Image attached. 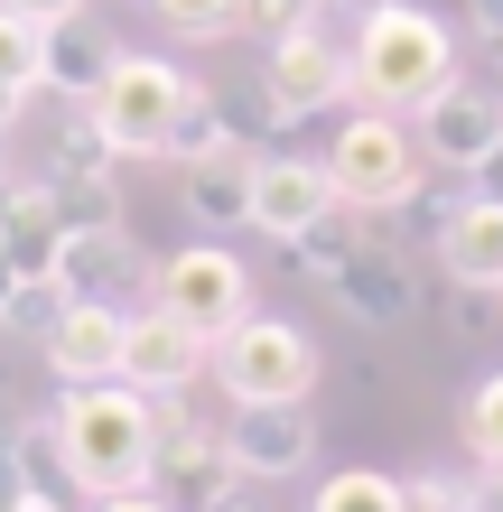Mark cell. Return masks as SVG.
Here are the masks:
<instances>
[{
  "label": "cell",
  "instance_id": "cell-17",
  "mask_svg": "<svg viewBox=\"0 0 503 512\" xmlns=\"http://www.w3.org/2000/svg\"><path fill=\"white\" fill-rule=\"evenodd\" d=\"M56 243H66V215H56L47 177H38V168L19 177V168H10V177H0V252H10V270H19V280H47Z\"/></svg>",
  "mask_w": 503,
  "mask_h": 512
},
{
  "label": "cell",
  "instance_id": "cell-4",
  "mask_svg": "<svg viewBox=\"0 0 503 512\" xmlns=\"http://www.w3.org/2000/svg\"><path fill=\"white\" fill-rule=\"evenodd\" d=\"M205 373L224 382V401L233 410H261V401H308L317 391V345L299 336L289 317H243V326H224L215 345H205Z\"/></svg>",
  "mask_w": 503,
  "mask_h": 512
},
{
  "label": "cell",
  "instance_id": "cell-32",
  "mask_svg": "<svg viewBox=\"0 0 503 512\" xmlns=\"http://www.w3.org/2000/svg\"><path fill=\"white\" fill-rule=\"evenodd\" d=\"M0 10H19V19H38V28H56V19H75V10H94V0H0Z\"/></svg>",
  "mask_w": 503,
  "mask_h": 512
},
{
  "label": "cell",
  "instance_id": "cell-15",
  "mask_svg": "<svg viewBox=\"0 0 503 512\" xmlns=\"http://www.w3.org/2000/svg\"><path fill=\"white\" fill-rule=\"evenodd\" d=\"M327 298H336L354 326H401L410 308H420V270H410L401 243H364V252L327 280Z\"/></svg>",
  "mask_w": 503,
  "mask_h": 512
},
{
  "label": "cell",
  "instance_id": "cell-43",
  "mask_svg": "<svg viewBox=\"0 0 503 512\" xmlns=\"http://www.w3.org/2000/svg\"><path fill=\"white\" fill-rule=\"evenodd\" d=\"M0 177H10V159H0Z\"/></svg>",
  "mask_w": 503,
  "mask_h": 512
},
{
  "label": "cell",
  "instance_id": "cell-19",
  "mask_svg": "<svg viewBox=\"0 0 503 512\" xmlns=\"http://www.w3.org/2000/svg\"><path fill=\"white\" fill-rule=\"evenodd\" d=\"M438 270L457 289H503V205L485 196H457L438 215Z\"/></svg>",
  "mask_w": 503,
  "mask_h": 512
},
{
  "label": "cell",
  "instance_id": "cell-36",
  "mask_svg": "<svg viewBox=\"0 0 503 512\" xmlns=\"http://www.w3.org/2000/svg\"><path fill=\"white\" fill-rule=\"evenodd\" d=\"M94 512H168V503H159L150 485H140V494H112V503H94Z\"/></svg>",
  "mask_w": 503,
  "mask_h": 512
},
{
  "label": "cell",
  "instance_id": "cell-30",
  "mask_svg": "<svg viewBox=\"0 0 503 512\" xmlns=\"http://www.w3.org/2000/svg\"><path fill=\"white\" fill-rule=\"evenodd\" d=\"M448 326H457V345H485L503 326V298L494 289H448Z\"/></svg>",
  "mask_w": 503,
  "mask_h": 512
},
{
  "label": "cell",
  "instance_id": "cell-2",
  "mask_svg": "<svg viewBox=\"0 0 503 512\" xmlns=\"http://www.w3.org/2000/svg\"><path fill=\"white\" fill-rule=\"evenodd\" d=\"M56 438V466L84 503H112V494H140L150 485V457H159V401H140L131 382H94V391H66L47 419Z\"/></svg>",
  "mask_w": 503,
  "mask_h": 512
},
{
  "label": "cell",
  "instance_id": "cell-14",
  "mask_svg": "<svg viewBox=\"0 0 503 512\" xmlns=\"http://www.w3.org/2000/svg\"><path fill=\"white\" fill-rule=\"evenodd\" d=\"M122 336H131V308H103V298H66V317L47 326V373L66 382V391L122 382Z\"/></svg>",
  "mask_w": 503,
  "mask_h": 512
},
{
  "label": "cell",
  "instance_id": "cell-23",
  "mask_svg": "<svg viewBox=\"0 0 503 512\" xmlns=\"http://www.w3.org/2000/svg\"><path fill=\"white\" fill-rule=\"evenodd\" d=\"M38 75H47V28L0 10V84H10V94H38Z\"/></svg>",
  "mask_w": 503,
  "mask_h": 512
},
{
  "label": "cell",
  "instance_id": "cell-31",
  "mask_svg": "<svg viewBox=\"0 0 503 512\" xmlns=\"http://www.w3.org/2000/svg\"><path fill=\"white\" fill-rule=\"evenodd\" d=\"M299 10H308V0H243V38L271 47V38H289V28H299Z\"/></svg>",
  "mask_w": 503,
  "mask_h": 512
},
{
  "label": "cell",
  "instance_id": "cell-35",
  "mask_svg": "<svg viewBox=\"0 0 503 512\" xmlns=\"http://www.w3.org/2000/svg\"><path fill=\"white\" fill-rule=\"evenodd\" d=\"M466 196H485V205H503V140H494V159L466 177Z\"/></svg>",
  "mask_w": 503,
  "mask_h": 512
},
{
  "label": "cell",
  "instance_id": "cell-3",
  "mask_svg": "<svg viewBox=\"0 0 503 512\" xmlns=\"http://www.w3.org/2000/svg\"><path fill=\"white\" fill-rule=\"evenodd\" d=\"M354 19H364V10H345V0H308V10H299V28L261 47V94H271V112H280L289 131L345 103V56H354Z\"/></svg>",
  "mask_w": 503,
  "mask_h": 512
},
{
  "label": "cell",
  "instance_id": "cell-20",
  "mask_svg": "<svg viewBox=\"0 0 503 512\" xmlns=\"http://www.w3.org/2000/svg\"><path fill=\"white\" fill-rule=\"evenodd\" d=\"M252 177H261V149H215V159H196L187 168V215L252 224Z\"/></svg>",
  "mask_w": 503,
  "mask_h": 512
},
{
  "label": "cell",
  "instance_id": "cell-29",
  "mask_svg": "<svg viewBox=\"0 0 503 512\" xmlns=\"http://www.w3.org/2000/svg\"><path fill=\"white\" fill-rule=\"evenodd\" d=\"M401 512H476L466 475H401Z\"/></svg>",
  "mask_w": 503,
  "mask_h": 512
},
{
  "label": "cell",
  "instance_id": "cell-42",
  "mask_svg": "<svg viewBox=\"0 0 503 512\" xmlns=\"http://www.w3.org/2000/svg\"><path fill=\"white\" fill-rule=\"evenodd\" d=\"M345 10H373V0H345Z\"/></svg>",
  "mask_w": 503,
  "mask_h": 512
},
{
  "label": "cell",
  "instance_id": "cell-18",
  "mask_svg": "<svg viewBox=\"0 0 503 512\" xmlns=\"http://www.w3.org/2000/svg\"><path fill=\"white\" fill-rule=\"evenodd\" d=\"M112 66H122V38H112L94 10H75V19L47 28V75H38V94H56V103H94Z\"/></svg>",
  "mask_w": 503,
  "mask_h": 512
},
{
  "label": "cell",
  "instance_id": "cell-28",
  "mask_svg": "<svg viewBox=\"0 0 503 512\" xmlns=\"http://www.w3.org/2000/svg\"><path fill=\"white\" fill-rule=\"evenodd\" d=\"M56 317H66V289H56V280H19V298H10V317H0V326L47 345V326H56Z\"/></svg>",
  "mask_w": 503,
  "mask_h": 512
},
{
  "label": "cell",
  "instance_id": "cell-33",
  "mask_svg": "<svg viewBox=\"0 0 503 512\" xmlns=\"http://www.w3.org/2000/svg\"><path fill=\"white\" fill-rule=\"evenodd\" d=\"M466 494H476V512H503V457H485L476 475H466Z\"/></svg>",
  "mask_w": 503,
  "mask_h": 512
},
{
  "label": "cell",
  "instance_id": "cell-27",
  "mask_svg": "<svg viewBox=\"0 0 503 512\" xmlns=\"http://www.w3.org/2000/svg\"><path fill=\"white\" fill-rule=\"evenodd\" d=\"M466 447H476V466L503 457V373H485L476 391H466Z\"/></svg>",
  "mask_w": 503,
  "mask_h": 512
},
{
  "label": "cell",
  "instance_id": "cell-7",
  "mask_svg": "<svg viewBox=\"0 0 503 512\" xmlns=\"http://www.w3.org/2000/svg\"><path fill=\"white\" fill-rule=\"evenodd\" d=\"M177 94H187V75H177L168 56H140V47H122V66L103 75V94L84 103V112H94V131H103L112 149H122V159H159Z\"/></svg>",
  "mask_w": 503,
  "mask_h": 512
},
{
  "label": "cell",
  "instance_id": "cell-40",
  "mask_svg": "<svg viewBox=\"0 0 503 512\" xmlns=\"http://www.w3.org/2000/svg\"><path fill=\"white\" fill-rule=\"evenodd\" d=\"M10 298H19V270H10V252H0V317H10Z\"/></svg>",
  "mask_w": 503,
  "mask_h": 512
},
{
  "label": "cell",
  "instance_id": "cell-8",
  "mask_svg": "<svg viewBox=\"0 0 503 512\" xmlns=\"http://www.w3.org/2000/svg\"><path fill=\"white\" fill-rule=\"evenodd\" d=\"M38 177H47V196H56L66 224H103L112 215V187H122V149L94 131L84 103H66V122H56L47 149H38Z\"/></svg>",
  "mask_w": 503,
  "mask_h": 512
},
{
  "label": "cell",
  "instance_id": "cell-26",
  "mask_svg": "<svg viewBox=\"0 0 503 512\" xmlns=\"http://www.w3.org/2000/svg\"><path fill=\"white\" fill-rule=\"evenodd\" d=\"M177 38H243V0H150Z\"/></svg>",
  "mask_w": 503,
  "mask_h": 512
},
{
  "label": "cell",
  "instance_id": "cell-24",
  "mask_svg": "<svg viewBox=\"0 0 503 512\" xmlns=\"http://www.w3.org/2000/svg\"><path fill=\"white\" fill-rule=\"evenodd\" d=\"M308 512H401V475H373V466H345L317 485Z\"/></svg>",
  "mask_w": 503,
  "mask_h": 512
},
{
  "label": "cell",
  "instance_id": "cell-13",
  "mask_svg": "<svg viewBox=\"0 0 503 512\" xmlns=\"http://www.w3.org/2000/svg\"><path fill=\"white\" fill-rule=\"evenodd\" d=\"M205 373V336H187L168 308H131V336H122V382L140 401H187Z\"/></svg>",
  "mask_w": 503,
  "mask_h": 512
},
{
  "label": "cell",
  "instance_id": "cell-44",
  "mask_svg": "<svg viewBox=\"0 0 503 512\" xmlns=\"http://www.w3.org/2000/svg\"><path fill=\"white\" fill-rule=\"evenodd\" d=\"M494 298H503V289H494Z\"/></svg>",
  "mask_w": 503,
  "mask_h": 512
},
{
  "label": "cell",
  "instance_id": "cell-11",
  "mask_svg": "<svg viewBox=\"0 0 503 512\" xmlns=\"http://www.w3.org/2000/svg\"><path fill=\"white\" fill-rule=\"evenodd\" d=\"M410 131H420V159H429V168L476 177V168L494 159V140H503V103L485 94V84H448L438 103L410 112Z\"/></svg>",
  "mask_w": 503,
  "mask_h": 512
},
{
  "label": "cell",
  "instance_id": "cell-25",
  "mask_svg": "<svg viewBox=\"0 0 503 512\" xmlns=\"http://www.w3.org/2000/svg\"><path fill=\"white\" fill-rule=\"evenodd\" d=\"M215 103H224V140H233V149H261L271 131H289L280 112H271V94H261V75L233 84V94H215Z\"/></svg>",
  "mask_w": 503,
  "mask_h": 512
},
{
  "label": "cell",
  "instance_id": "cell-6",
  "mask_svg": "<svg viewBox=\"0 0 503 512\" xmlns=\"http://www.w3.org/2000/svg\"><path fill=\"white\" fill-rule=\"evenodd\" d=\"M150 308H168L187 336L215 345L224 326L252 317V270H243V252H224V243H187V252H168L150 270Z\"/></svg>",
  "mask_w": 503,
  "mask_h": 512
},
{
  "label": "cell",
  "instance_id": "cell-12",
  "mask_svg": "<svg viewBox=\"0 0 503 512\" xmlns=\"http://www.w3.org/2000/svg\"><path fill=\"white\" fill-rule=\"evenodd\" d=\"M224 457L243 485H280V475H299L317 457V419L308 401H261V410H233L224 419Z\"/></svg>",
  "mask_w": 503,
  "mask_h": 512
},
{
  "label": "cell",
  "instance_id": "cell-37",
  "mask_svg": "<svg viewBox=\"0 0 503 512\" xmlns=\"http://www.w3.org/2000/svg\"><path fill=\"white\" fill-rule=\"evenodd\" d=\"M19 112H28V94H10V84H0V140L19 131Z\"/></svg>",
  "mask_w": 503,
  "mask_h": 512
},
{
  "label": "cell",
  "instance_id": "cell-34",
  "mask_svg": "<svg viewBox=\"0 0 503 512\" xmlns=\"http://www.w3.org/2000/svg\"><path fill=\"white\" fill-rule=\"evenodd\" d=\"M466 28H476L485 47H503V0H466Z\"/></svg>",
  "mask_w": 503,
  "mask_h": 512
},
{
  "label": "cell",
  "instance_id": "cell-22",
  "mask_svg": "<svg viewBox=\"0 0 503 512\" xmlns=\"http://www.w3.org/2000/svg\"><path fill=\"white\" fill-rule=\"evenodd\" d=\"M215 149H233V140H224V103H215V84H187V94H177V112H168L159 159L196 168V159H215Z\"/></svg>",
  "mask_w": 503,
  "mask_h": 512
},
{
  "label": "cell",
  "instance_id": "cell-9",
  "mask_svg": "<svg viewBox=\"0 0 503 512\" xmlns=\"http://www.w3.org/2000/svg\"><path fill=\"white\" fill-rule=\"evenodd\" d=\"M150 252H140V233L122 215H103V224H66V243H56L47 261V280L66 289V298H103V308H122L131 289H150Z\"/></svg>",
  "mask_w": 503,
  "mask_h": 512
},
{
  "label": "cell",
  "instance_id": "cell-38",
  "mask_svg": "<svg viewBox=\"0 0 503 512\" xmlns=\"http://www.w3.org/2000/svg\"><path fill=\"white\" fill-rule=\"evenodd\" d=\"M10 512H66V503H56V494H47V485H28V494H19V503H10Z\"/></svg>",
  "mask_w": 503,
  "mask_h": 512
},
{
  "label": "cell",
  "instance_id": "cell-16",
  "mask_svg": "<svg viewBox=\"0 0 503 512\" xmlns=\"http://www.w3.org/2000/svg\"><path fill=\"white\" fill-rule=\"evenodd\" d=\"M336 205V177L327 159H261L252 177V233H271V243H299V233Z\"/></svg>",
  "mask_w": 503,
  "mask_h": 512
},
{
  "label": "cell",
  "instance_id": "cell-10",
  "mask_svg": "<svg viewBox=\"0 0 503 512\" xmlns=\"http://www.w3.org/2000/svg\"><path fill=\"white\" fill-rule=\"evenodd\" d=\"M243 475H233L224 457V429H205V419H187L177 401H159V457H150V494L168 512H205L215 494H233Z\"/></svg>",
  "mask_w": 503,
  "mask_h": 512
},
{
  "label": "cell",
  "instance_id": "cell-21",
  "mask_svg": "<svg viewBox=\"0 0 503 512\" xmlns=\"http://www.w3.org/2000/svg\"><path fill=\"white\" fill-rule=\"evenodd\" d=\"M364 243H373V215H354V205L336 196V205H327V215H317V224L299 233V243H280V252H289V261H299V270H308V280H317V289H327V280H336V270H345L354 252H364Z\"/></svg>",
  "mask_w": 503,
  "mask_h": 512
},
{
  "label": "cell",
  "instance_id": "cell-1",
  "mask_svg": "<svg viewBox=\"0 0 503 512\" xmlns=\"http://www.w3.org/2000/svg\"><path fill=\"white\" fill-rule=\"evenodd\" d=\"M448 84H457V38H448L438 10H420V0H373V10L354 19V56H345L354 112L410 122V112L438 103Z\"/></svg>",
  "mask_w": 503,
  "mask_h": 512
},
{
  "label": "cell",
  "instance_id": "cell-39",
  "mask_svg": "<svg viewBox=\"0 0 503 512\" xmlns=\"http://www.w3.org/2000/svg\"><path fill=\"white\" fill-rule=\"evenodd\" d=\"M205 512H261V503H252V485H233V494H215Z\"/></svg>",
  "mask_w": 503,
  "mask_h": 512
},
{
  "label": "cell",
  "instance_id": "cell-41",
  "mask_svg": "<svg viewBox=\"0 0 503 512\" xmlns=\"http://www.w3.org/2000/svg\"><path fill=\"white\" fill-rule=\"evenodd\" d=\"M494 84H503V47H494Z\"/></svg>",
  "mask_w": 503,
  "mask_h": 512
},
{
  "label": "cell",
  "instance_id": "cell-5",
  "mask_svg": "<svg viewBox=\"0 0 503 512\" xmlns=\"http://www.w3.org/2000/svg\"><path fill=\"white\" fill-rule=\"evenodd\" d=\"M420 131L392 122V112H345V131L327 149V177H336V196L354 205V215H392V205L420 196Z\"/></svg>",
  "mask_w": 503,
  "mask_h": 512
}]
</instances>
